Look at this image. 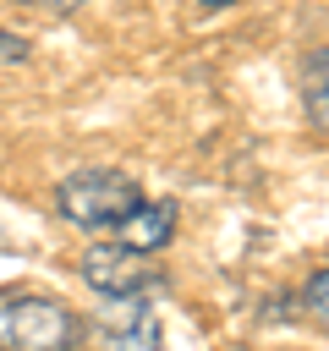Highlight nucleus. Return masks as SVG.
<instances>
[{
    "instance_id": "f03ea898",
    "label": "nucleus",
    "mask_w": 329,
    "mask_h": 351,
    "mask_svg": "<svg viewBox=\"0 0 329 351\" xmlns=\"http://www.w3.org/2000/svg\"><path fill=\"white\" fill-rule=\"evenodd\" d=\"M137 203H143V186L121 170H77L55 192L60 219H71L77 230H115Z\"/></svg>"
},
{
    "instance_id": "1a4fd4ad",
    "label": "nucleus",
    "mask_w": 329,
    "mask_h": 351,
    "mask_svg": "<svg viewBox=\"0 0 329 351\" xmlns=\"http://www.w3.org/2000/svg\"><path fill=\"white\" fill-rule=\"evenodd\" d=\"M197 5H236V0H197Z\"/></svg>"
},
{
    "instance_id": "0eeeda50",
    "label": "nucleus",
    "mask_w": 329,
    "mask_h": 351,
    "mask_svg": "<svg viewBox=\"0 0 329 351\" xmlns=\"http://www.w3.org/2000/svg\"><path fill=\"white\" fill-rule=\"evenodd\" d=\"M302 313H307V324H313V329H324V335H329V269H318V274L302 285Z\"/></svg>"
},
{
    "instance_id": "7ed1b4c3",
    "label": "nucleus",
    "mask_w": 329,
    "mask_h": 351,
    "mask_svg": "<svg viewBox=\"0 0 329 351\" xmlns=\"http://www.w3.org/2000/svg\"><path fill=\"white\" fill-rule=\"evenodd\" d=\"M77 274H82V285L99 291L104 302H132V296H148V291L159 285L154 252H137V247H126V241H115V236H110V241H93V247L82 252Z\"/></svg>"
},
{
    "instance_id": "423d86ee",
    "label": "nucleus",
    "mask_w": 329,
    "mask_h": 351,
    "mask_svg": "<svg viewBox=\"0 0 329 351\" xmlns=\"http://www.w3.org/2000/svg\"><path fill=\"white\" fill-rule=\"evenodd\" d=\"M302 104H307L313 126L329 137V44L302 60Z\"/></svg>"
},
{
    "instance_id": "39448f33",
    "label": "nucleus",
    "mask_w": 329,
    "mask_h": 351,
    "mask_svg": "<svg viewBox=\"0 0 329 351\" xmlns=\"http://www.w3.org/2000/svg\"><path fill=\"white\" fill-rule=\"evenodd\" d=\"M110 236H115V241H126V247H137V252H159V247L175 236V203H164V197H159V203H148V197H143V203H137V208H132Z\"/></svg>"
},
{
    "instance_id": "20e7f679",
    "label": "nucleus",
    "mask_w": 329,
    "mask_h": 351,
    "mask_svg": "<svg viewBox=\"0 0 329 351\" xmlns=\"http://www.w3.org/2000/svg\"><path fill=\"white\" fill-rule=\"evenodd\" d=\"M104 351H159V324L148 313V296L115 302V318H104Z\"/></svg>"
},
{
    "instance_id": "f257e3e1",
    "label": "nucleus",
    "mask_w": 329,
    "mask_h": 351,
    "mask_svg": "<svg viewBox=\"0 0 329 351\" xmlns=\"http://www.w3.org/2000/svg\"><path fill=\"white\" fill-rule=\"evenodd\" d=\"M82 340V318L55 296L0 291V351H71Z\"/></svg>"
},
{
    "instance_id": "6e6552de",
    "label": "nucleus",
    "mask_w": 329,
    "mask_h": 351,
    "mask_svg": "<svg viewBox=\"0 0 329 351\" xmlns=\"http://www.w3.org/2000/svg\"><path fill=\"white\" fill-rule=\"evenodd\" d=\"M44 5H60V11H71V5H82V0H44Z\"/></svg>"
}]
</instances>
